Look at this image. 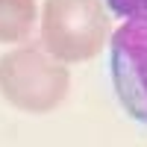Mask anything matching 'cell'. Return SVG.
I'll return each instance as SVG.
<instances>
[{"mask_svg":"<svg viewBox=\"0 0 147 147\" xmlns=\"http://www.w3.org/2000/svg\"><path fill=\"white\" fill-rule=\"evenodd\" d=\"M68 68L50 50L18 47L0 56V94L21 112H50L68 94Z\"/></svg>","mask_w":147,"mask_h":147,"instance_id":"1","label":"cell"},{"mask_svg":"<svg viewBox=\"0 0 147 147\" xmlns=\"http://www.w3.org/2000/svg\"><path fill=\"white\" fill-rule=\"evenodd\" d=\"M109 18L100 0H47L41 12V41L62 62H85L103 50Z\"/></svg>","mask_w":147,"mask_h":147,"instance_id":"2","label":"cell"},{"mask_svg":"<svg viewBox=\"0 0 147 147\" xmlns=\"http://www.w3.org/2000/svg\"><path fill=\"white\" fill-rule=\"evenodd\" d=\"M109 74L124 112L147 127V12L127 18L115 30Z\"/></svg>","mask_w":147,"mask_h":147,"instance_id":"3","label":"cell"},{"mask_svg":"<svg viewBox=\"0 0 147 147\" xmlns=\"http://www.w3.org/2000/svg\"><path fill=\"white\" fill-rule=\"evenodd\" d=\"M35 27V0H0V44L24 41Z\"/></svg>","mask_w":147,"mask_h":147,"instance_id":"4","label":"cell"},{"mask_svg":"<svg viewBox=\"0 0 147 147\" xmlns=\"http://www.w3.org/2000/svg\"><path fill=\"white\" fill-rule=\"evenodd\" d=\"M106 3L121 18H132V15H144L147 12V0H106Z\"/></svg>","mask_w":147,"mask_h":147,"instance_id":"5","label":"cell"}]
</instances>
